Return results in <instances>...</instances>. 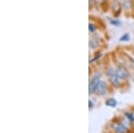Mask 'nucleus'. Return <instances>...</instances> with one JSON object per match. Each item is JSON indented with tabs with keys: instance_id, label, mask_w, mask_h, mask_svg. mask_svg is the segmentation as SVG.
Here are the masks:
<instances>
[{
	"instance_id": "obj_15",
	"label": "nucleus",
	"mask_w": 134,
	"mask_h": 133,
	"mask_svg": "<svg viewBox=\"0 0 134 133\" xmlns=\"http://www.w3.org/2000/svg\"><path fill=\"white\" fill-rule=\"evenodd\" d=\"M88 104H90V109H92L93 108V103L91 100H88Z\"/></svg>"
},
{
	"instance_id": "obj_7",
	"label": "nucleus",
	"mask_w": 134,
	"mask_h": 133,
	"mask_svg": "<svg viewBox=\"0 0 134 133\" xmlns=\"http://www.w3.org/2000/svg\"><path fill=\"white\" fill-rule=\"evenodd\" d=\"M109 80H110L111 84L114 86V87H119V86H120V79H119V77L117 76L116 73L109 76Z\"/></svg>"
},
{
	"instance_id": "obj_5",
	"label": "nucleus",
	"mask_w": 134,
	"mask_h": 133,
	"mask_svg": "<svg viewBox=\"0 0 134 133\" xmlns=\"http://www.w3.org/2000/svg\"><path fill=\"white\" fill-rule=\"evenodd\" d=\"M113 128L114 130H115L117 133H127L128 132V130L125 126L122 125V123H113Z\"/></svg>"
},
{
	"instance_id": "obj_4",
	"label": "nucleus",
	"mask_w": 134,
	"mask_h": 133,
	"mask_svg": "<svg viewBox=\"0 0 134 133\" xmlns=\"http://www.w3.org/2000/svg\"><path fill=\"white\" fill-rule=\"evenodd\" d=\"M107 82L105 81H100V83H99L98 89H97V93L98 94L99 96H104L105 94V92H107Z\"/></svg>"
},
{
	"instance_id": "obj_9",
	"label": "nucleus",
	"mask_w": 134,
	"mask_h": 133,
	"mask_svg": "<svg viewBox=\"0 0 134 133\" xmlns=\"http://www.w3.org/2000/svg\"><path fill=\"white\" fill-rule=\"evenodd\" d=\"M122 6L125 10H129L131 8V0H124V4H122Z\"/></svg>"
},
{
	"instance_id": "obj_13",
	"label": "nucleus",
	"mask_w": 134,
	"mask_h": 133,
	"mask_svg": "<svg viewBox=\"0 0 134 133\" xmlns=\"http://www.w3.org/2000/svg\"><path fill=\"white\" fill-rule=\"evenodd\" d=\"M101 55H102V54H101V53H98V55H95V56H94V58L90 60V63H92L94 61H96V60H98V59L99 58V57L101 56Z\"/></svg>"
},
{
	"instance_id": "obj_8",
	"label": "nucleus",
	"mask_w": 134,
	"mask_h": 133,
	"mask_svg": "<svg viewBox=\"0 0 134 133\" xmlns=\"http://www.w3.org/2000/svg\"><path fill=\"white\" fill-rule=\"evenodd\" d=\"M105 105L110 107H114L117 105V101H116L114 98H108V99L105 101Z\"/></svg>"
},
{
	"instance_id": "obj_11",
	"label": "nucleus",
	"mask_w": 134,
	"mask_h": 133,
	"mask_svg": "<svg viewBox=\"0 0 134 133\" xmlns=\"http://www.w3.org/2000/svg\"><path fill=\"white\" fill-rule=\"evenodd\" d=\"M108 21L111 24L114 25V26H120L121 25V21H117V20H113V19H110L108 18Z\"/></svg>"
},
{
	"instance_id": "obj_2",
	"label": "nucleus",
	"mask_w": 134,
	"mask_h": 133,
	"mask_svg": "<svg viewBox=\"0 0 134 133\" xmlns=\"http://www.w3.org/2000/svg\"><path fill=\"white\" fill-rule=\"evenodd\" d=\"M116 74L119 77L120 80H126L127 78L129 77V72L128 70L126 69L124 65L122 64H119V65L116 67Z\"/></svg>"
},
{
	"instance_id": "obj_10",
	"label": "nucleus",
	"mask_w": 134,
	"mask_h": 133,
	"mask_svg": "<svg viewBox=\"0 0 134 133\" xmlns=\"http://www.w3.org/2000/svg\"><path fill=\"white\" fill-rule=\"evenodd\" d=\"M88 31H90V33H92V32H95V31H97V26L94 24V23L90 22V24H88Z\"/></svg>"
},
{
	"instance_id": "obj_3",
	"label": "nucleus",
	"mask_w": 134,
	"mask_h": 133,
	"mask_svg": "<svg viewBox=\"0 0 134 133\" xmlns=\"http://www.w3.org/2000/svg\"><path fill=\"white\" fill-rule=\"evenodd\" d=\"M111 10L114 16H119L122 12V5L119 0H113L111 5Z\"/></svg>"
},
{
	"instance_id": "obj_6",
	"label": "nucleus",
	"mask_w": 134,
	"mask_h": 133,
	"mask_svg": "<svg viewBox=\"0 0 134 133\" xmlns=\"http://www.w3.org/2000/svg\"><path fill=\"white\" fill-rule=\"evenodd\" d=\"M88 45H90V48L91 49H98L99 47H100V41H99V39L98 38H90V43H88Z\"/></svg>"
},
{
	"instance_id": "obj_1",
	"label": "nucleus",
	"mask_w": 134,
	"mask_h": 133,
	"mask_svg": "<svg viewBox=\"0 0 134 133\" xmlns=\"http://www.w3.org/2000/svg\"><path fill=\"white\" fill-rule=\"evenodd\" d=\"M100 79H101V74L98 73L91 78V80L90 81V87H88V90H90V95H92L93 93L97 91L99 83H100Z\"/></svg>"
},
{
	"instance_id": "obj_14",
	"label": "nucleus",
	"mask_w": 134,
	"mask_h": 133,
	"mask_svg": "<svg viewBox=\"0 0 134 133\" xmlns=\"http://www.w3.org/2000/svg\"><path fill=\"white\" fill-rule=\"evenodd\" d=\"M93 3H96V0H88V5H90V9L93 7Z\"/></svg>"
},
{
	"instance_id": "obj_16",
	"label": "nucleus",
	"mask_w": 134,
	"mask_h": 133,
	"mask_svg": "<svg viewBox=\"0 0 134 133\" xmlns=\"http://www.w3.org/2000/svg\"><path fill=\"white\" fill-rule=\"evenodd\" d=\"M132 115H133V118H134V112L132 113Z\"/></svg>"
},
{
	"instance_id": "obj_12",
	"label": "nucleus",
	"mask_w": 134,
	"mask_h": 133,
	"mask_svg": "<svg viewBox=\"0 0 134 133\" xmlns=\"http://www.w3.org/2000/svg\"><path fill=\"white\" fill-rule=\"evenodd\" d=\"M130 39V35L128 33H125V34H124V35L122 36V37L120 38V41H124V42H125V41H128V40Z\"/></svg>"
}]
</instances>
